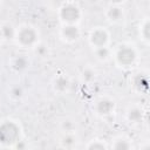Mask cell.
<instances>
[{"label": "cell", "mask_w": 150, "mask_h": 150, "mask_svg": "<svg viewBox=\"0 0 150 150\" xmlns=\"http://www.w3.org/2000/svg\"><path fill=\"white\" fill-rule=\"evenodd\" d=\"M19 138V127L13 122H5L0 125V142L12 144Z\"/></svg>", "instance_id": "6da1fadb"}, {"label": "cell", "mask_w": 150, "mask_h": 150, "mask_svg": "<svg viewBox=\"0 0 150 150\" xmlns=\"http://www.w3.org/2000/svg\"><path fill=\"white\" fill-rule=\"evenodd\" d=\"M60 15L63 21H66L68 23H73L80 18V11L74 5H66L62 7Z\"/></svg>", "instance_id": "7a4b0ae2"}, {"label": "cell", "mask_w": 150, "mask_h": 150, "mask_svg": "<svg viewBox=\"0 0 150 150\" xmlns=\"http://www.w3.org/2000/svg\"><path fill=\"white\" fill-rule=\"evenodd\" d=\"M117 60L121 64L129 66L135 60V52L129 47H122L117 53Z\"/></svg>", "instance_id": "3957f363"}, {"label": "cell", "mask_w": 150, "mask_h": 150, "mask_svg": "<svg viewBox=\"0 0 150 150\" xmlns=\"http://www.w3.org/2000/svg\"><path fill=\"white\" fill-rule=\"evenodd\" d=\"M35 40H36V33L32 28H28V27L23 28L19 33V41L25 46H29V45L34 43Z\"/></svg>", "instance_id": "277c9868"}, {"label": "cell", "mask_w": 150, "mask_h": 150, "mask_svg": "<svg viewBox=\"0 0 150 150\" xmlns=\"http://www.w3.org/2000/svg\"><path fill=\"white\" fill-rule=\"evenodd\" d=\"M90 40H91V42H93L95 46L101 47V46H104V45H105V42H107V40H108V35H107V33H105L104 30H102V29H96V30L93 32V34H91V36H90Z\"/></svg>", "instance_id": "5b68a950"}, {"label": "cell", "mask_w": 150, "mask_h": 150, "mask_svg": "<svg viewBox=\"0 0 150 150\" xmlns=\"http://www.w3.org/2000/svg\"><path fill=\"white\" fill-rule=\"evenodd\" d=\"M62 34H63V36L66 38V39H68V40H76L77 38H79V29H77V27L76 26H74V25H68V26H66L64 28H63V30H62Z\"/></svg>", "instance_id": "8992f818"}, {"label": "cell", "mask_w": 150, "mask_h": 150, "mask_svg": "<svg viewBox=\"0 0 150 150\" xmlns=\"http://www.w3.org/2000/svg\"><path fill=\"white\" fill-rule=\"evenodd\" d=\"M114 108V103L109 100H102L97 103V111L102 115H107L109 114Z\"/></svg>", "instance_id": "52a82bcc"}, {"label": "cell", "mask_w": 150, "mask_h": 150, "mask_svg": "<svg viewBox=\"0 0 150 150\" xmlns=\"http://www.w3.org/2000/svg\"><path fill=\"white\" fill-rule=\"evenodd\" d=\"M134 83H135V86H136V88H137L138 90H145V89L148 88V80H146L145 76H143V75H141V74L135 77Z\"/></svg>", "instance_id": "ba28073f"}, {"label": "cell", "mask_w": 150, "mask_h": 150, "mask_svg": "<svg viewBox=\"0 0 150 150\" xmlns=\"http://www.w3.org/2000/svg\"><path fill=\"white\" fill-rule=\"evenodd\" d=\"M68 84H69L68 80H67L66 77H63V76L59 77V79L55 81V87H56V89H57V90H60V91L66 90V89L68 88Z\"/></svg>", "instance_id": "9c48e42d"}, {"label": "cell", "mask_w": 150, "mask_h": 150, "mask_svg": "<svg viewBox=\"0 0 150 150\" xmlns=\"http://www.w3.org/2000/svg\"><path fill=\"white\" fill-rule=\"evenodd\" d=\"M108 16H109L111 20L116 21V20H120V19H121V16H122V12H121L120 8H117V7H112V8L109 9V12H108Z\"/></svg>", "instance_id": "30bf717a"}, {"label": "cell", "mask_w": 150, "mask_h": 150, "mask_svg": "<svg viewBox=\"0 0 150 150\" xmlns=\"http://www.w3.org/2000/svg\"><path fill=\"white\" fill-rule=\"evenodd\" d=\"M14 68L16 69V70H22V69H25L26 68V66H27V60L25 59V57H22V56H20V57H18L15 61H14Z\"/></svg>", "instance_id": "8fae6325"}, {"label": "cell", "mask_w": 150, "mask_h": 150, "mask_svg": "<svg viewBox=\"0 0 150 150\" xmlns=\"http://www.w3.org/2000/svg\"><path fill=\"white\" fill-rule=\"evenodd\" d=\"M141 117H142V111L139 109H131L129 111V120L130 121L137 122L141 120Z\"/></svg>", "instance_id": "7c38bea8"}, {"label": "cell", "mask_w": 150, "mask_h": 150, "mask_svg": "<svg viewBox=\"0 0 150 150\" xmlns=\"http://www.w3.org/2000/svg\"><path fill=\"white\" fill-rule=\"evenodd\" d=\"M13 34H14V32H13V28H12L11 26L6 25V26H4V27L1 28V35H2L4 38L11 39V38L13 36Z\"/></svg>", "instance_id": "4fadbf2b"}, {"label": "cell", "mask_w": 150, "mask_h": 150, "mask_svg": "<svg viewBox=\"0 0 150 150\" xmlns=\"http://www.w3.org/2000/svg\"><path fill=\"white\" fill-rule=\"evenodd\" d=\"M96 55H97L100 59H105V57L109 55V50H108L105 47L101 46V47L97 48V50H96Z\"/></svg>", "instance_id": "5bb4252c"}, {"label": "cell", "mask_w": 150, "mask_h": 150, "mask_svg": "<svg viewBox=\"0 0 150 150\" xmlns=\"http://www.w3.org/2000/svg\"><path fill=\"white\" fill-rule=\"evenodd\" d=\"M114 148H115V149H129L130 145H129L125 141H117L116 144L114 145Z\"/></svg>", "instance_id": "9a60e30c"}, {"label": "cell", "mask_w": 150, "mask_h": 150, "mask_svg": "<svg viewBox=\"0 0 150 150\" xmlns=\"http://www.w3.org/2000/svg\"><path fill=\"white\" fill-rule=\"evenodd\" d=\"M74 143H75V139H74L73 136H66V137L63 138V144H64L66 146H70V145H73Z\"/></svg>", "instance_id": "2e32d148"}, {"label": "cell", "mask_w": 150, "mask_h": 150, "mask_svg": "<svg viewBox=\"0 0 150 150\" xmlns=\"http://www.w3.org/2000/svg\"><path fill=\"white\" fill-rule=\"evenodd\" d=\"M149 27H150L149 22H146V23L144 25V27H143V34H144V38H145L146 40L149 39Z\"/></svg>", "instance_id": "e0dca14e"}, {"label": "cell", "mask_w": 150, "mask_h": 150, "mask_svg": "<svg viewBox=\"0 0 150 150\" xmlns=\"http://www.w3.org/2000/svg\"><path fill=\"white\" fill-rule=\"evenodd\" d=\"M89 149H102L103 150V149H105V146L103 144H100V143H94L89 146Z\"/></svg>", "instance_id": "ac0fdd59"}, {"label": "cell", "mask_w": 150, "mask_h": 150, "mask_svg": "<svg viewBox=\"0 0 150 150\" xmlns=\"http://www.w3.org/2000/svg\"><path fill=\"white\" fill-rule=\"evenodd\" d=\"M21 93H22V91H21V89H20L19 87L14 88V89H13V91H12V94H13L14 96H16V97H18V96H21Z\"/></svg>", "instance_id": "d6986e66"}, {"label": "cell", "mask_w": 150, "mask_h": 150, "mask_svg": "<svg viewBox=\"0 0 150 150\" xmlns=\"http://www.w3.org/2000/svg\"><path fill=\"white\" fill-rule=\"evenodd\" d=\"M83 75H84L87 79H90V77H91V75H93V73H91V71H89V70H87V71H84V74H83Z\"/></svg>", "instance_id": "ffe728a7"}, {"label": "cell", "mask_w": 150, "mask_h": 150, "mask_svg": "<svg viewBox=\"0 0 150 150\" xmlns=\"http://www.w3.org/2000/svg\"><path fill=\"white\" fill-rule=\"evenodd\" d=\"M111 1H112V2H121L122 0H111Z\"/></svg>", "instance_id": "44dd1931"}, {"label": "cell", "mask_w": 150, "mask_h": 150, "mask_svg": "<svg viewBox=\"0 0 150 150\" xmlns=\"http://www.w3.org/2000/svg\"><path fill=\"white\" fill-rule=\"evenodd\" d=\"M0 34H1V32H0Z\"/></svg>", "instance_id": "7402d4cb"}]
</instances>
